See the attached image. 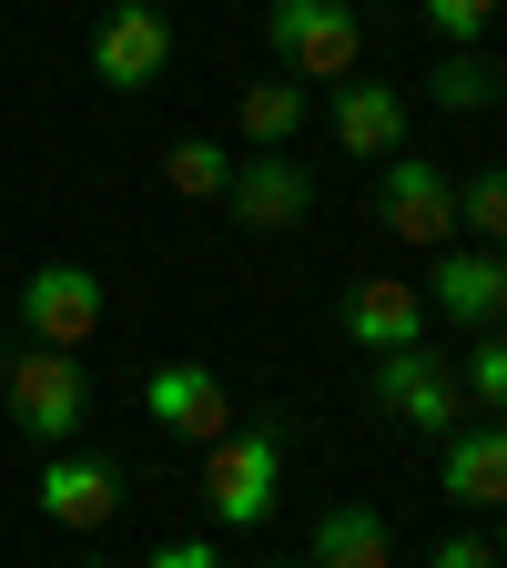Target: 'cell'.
Instances as JSON below:
<instances>
[{"instance_id": "8", "label": "cell", "mask_w": 507, "mask_h": 568, "mask_svg": "<svg viewBox=\"0 0 507 568\" xmlns=\"http://www.w3.org/2000/svg\"><path fill=\"white\" fill-rule=\"evenodd\" d=\"M426 315L437 325H477V335H497L507 325V264L487 254V244H447L437 264H426Z\"/></svg>"}, {"instance_id": "14", "label": "cell", "mask_w": 507, "mask_h": 568, "mask_svg": "<svg viewBox=\"0 0 507 568\" xmlns=\"http://www.w3.org/2000/svg\"><path fill=\"white\" fill-rule=\"evenodd\" d=\"M335 142H345L355 163L406 153V92L396 82H335Z\"/></svg>"}, {"instance_id": "26", "label": "cell", "mask_w": 507, "mask_h": 568, "mask_svg": "<svg viewBox=\"0 0 507 568\" xmlns=\"http://www.w3.org/2000/svg\"><path fill=\"white\" fill-rule=\"evenodd\" d=\"M497 568H507V528H497Z\"/></svg>"}, {"instance_id": "7", "label": "cell", "mask_w": 507, "mask_h": 568, "mask_svg": "<svg viewBox=\"0 0 507 568\" xmlns=\"http://www.w3.org/2000/svg\"><path fill=\"white\" fill-rule=\"evenodd\" d=\"M21 325H31V345H51V355H82V345L102 335V274H92V264H41V274L21 284Z\"/></svg>"}, {"instance_id": "6", "label": "cell", "mask_w": 507, "mask_h": 568, "mask_svg": "<svg viewBox=\"0 0 507 568\" xmlns=\"http://www.w3.org/2000/svg\"><path fill=\"white\" fill-rule=\"evenodd\" d=\"M173 71V21L153 11V0H112L102 31H92V82L102 92H142Z\"/></svg>"}, {"instance_id": "22", "label": "cell", "mask_w": 507, "mask_h": 568, "mask_svg": "<svg viewBox=\"0 0 507 568\" xmlns=\"http://www.w3.org/2000/svg\"><path fill=\"white\" fill-rule=\"evenodd\" d=\"M142 568H224V548H213V538H173V548H153Z\"/></svg>"}, {"instance_id": "10", "label": "cell", "mask_w": 507, "mask_h": 568, "mask_svg": "<svg viewBox=\"0 0 507 568\" xmlns=\"http://www.w3.org/2000/svg\"><path fill=\"white\" fill-rule=\"evenodd\" d=\"M142 416H153L163 437H183V447L234 437V396H224L213 366H153V376H142Z\"/></svg>"}, {"instance_id": "1", "label": "cell", "mask_w": 507, "mask_h": 568, "mask_svg": "<svg viewBox=\"0 0 507 568\" xmlns=\"http://www.w3.org/2000/svg\"><path fill=\"white\" fill-rule=\"evenodd\" d=\"M284 487V426L274 416H234V437L203 447V508L213 528H264Z\"/></svg>"}, {"instance_id": "21", "label": "cell", "mask_w": 507, "mask_h": 568, "mask_svg": "<svg viewBox=\"0 0 507 568\" xmlns=\"http://www.w3.org/2000/svg\"><path fill=\"white\" fill-rule=\"evenodd\" d=\"M416 11H426V31H437L447 51H477V31L497 21V0H416Z\"/></svg>"}, {"instance_id": "11", "label": "cell", "mask_w": 507, "mask_h": 568, "mask_svg": "<svg viewBox=\"0 0 507 568\" xmlns=\"http://www.w3.org/2000/svg\"><path fill=\"white\" fill-rule=\"evenodd\" d=\"M426 295L396 274H366V284H345V305H335V335L345 345H366V355H396V345H426Z\"/></svg>"}, {"instance_id": "15", "label": "cell", "mask_w": 507, "mask_h": 568, "mask_svg": "<svg viewBox=\"0 0 507 568\" xmlns=\"http://www.w3.org/2000/svg\"><path fill=\"white\" fill-rule=\"evenodd\" d=\"M305 558H315V568H386V558H396V538H386V518H376V508H325Z\"/></svg>"}, {"instance_id": "16", "label": "cell", "mask_w": 507, "mask_h": 568, "mask_svg": "<svg viewBox=\"0 0 507 568\" xmlns=\"http://www.w3.org/2000/svg\"><path fill=\"white\" fill-rule=\"evenodd\" d=\"M234 122H244V142H254V153H284V142L305 132V82H295V71H274V82H254V92L234 102Z\"/></svg>"}, {"instance_id": "25", "label": "cell", "mask_w": 507, "mask_h": 568, "mask_svg": "<svg viewBox=\"0 0 507 568\" xmlns=\"http://www.w3.org/2000/svg\"><path fill=\"white\" fill-rule=\"evenodd\" d=\"M274 568H315V558H274Z\"/></svg>"}, {"instance_id": "17", "label": "cell", "mask_w": 507, "mask_h": 568, "mask_svg": "<svg viewBox=\"0 0 507 568\" xmlns=\"http://www.w3.org/2000/svg\"><path fill=\"white\" fill-rule=\"evenodd\" d=\"M426 102L437 112H497V61H477V51H437V71H426Z\"/></svg>"}, {"instance_id": "18", "label": "cell", "mask_w": 507, "mask_h": 568, "mask_svg": "<svg viewBox=\"0 0 507 568\" xmlns=\"http://www.w3.org/2000/svg\"><path fill=\"white\" fill-rule=\"evenodd\" d=\"M457 234H477L487 254L507 244V163H487V173L457 183Z\"/></svg>"}, {"instance_id": "9", "label": "cell", "mask_w": 507, "mask_h": 568, "mask_svg": "<svg viewBox=\"0 0 507 568\" xmlns=\"http://www.w3.org/2000/svg\"><path fill=\"white\" fill-rule=\"evenodd\" d=\"M31 508H41L51 528H112V508H122V467L92 457V447H51L41 477H31Z\"/></svg>"}, {"instance_id": "4", "label": "cell", "mask_w": 507, "mask_h": 568, "mask_svg": "<svg viewBox=\"0 0 507 568\" xmlns=\"http://www.w3.org/2000/svg\"><path fill=\"white\" fill-rule=\"evenodd\" d=\"M264 41L295 82H345L366 51V21H355V0H264Z\"/></svg>"}, {"instance_id": "27", "label": "cell", "mask_w": 507, "mask_h": 568, "mask_svg": "<svg viewBox=\"0 0 507 568\" xmlns=\"http://www.w3.org/2000/svg\"><path fill=\"white\" fill-rule=\"evenodd\" d=\"M92 568H112V558H92Z\"/></svg>"}, {"instance_id": "13", "label": "cell", "mask_w": 507, "mask_h": 568, "mask_svg": "<svg viewBox=\"0 0 507 568\" xmlns=\"http://www.w3.org/2000/svg\"><path fill=\"white\" fill-rule=\"evenodd\" d=\"M437 487L457 508H507V416H467L457 437H437Z\"/></svg>"}, {"instance_id": "2", "label": "cell", "mask_w": 507, "mask_h": 568, "mask_svg": "<svg viewBox=\"0 0 507 568\" xmlns=\"http://www.w3.org/2000/svg\"><path fill=\"white\" fill-rule=\"evenodd\" d=\"M366 406H386L396 426H416V437H457V426H467L457 355H437V345H396V355H376Z\"/></svg>"}, {"instance_id": "23", "label": "cell", "mask_w": 507, "mask_h": 568, "mask_svg": "<svg viewBox=\"0 0 507 568\" xmlns=\"http://www.w3.org/2000/svg\"><path fill=\"white\" fill-rule=\"evenodd\" d=\"M426 568H497V548H487V538H437V548H426Z\"/></svg>"}, {"instance_id": "5", "label": "cell", "mask_w": 507, "mask_h": 568, "mask_svg": "<svg viewBox=\"0 0 507 568\" xmlns=\"http://www.w3.org/2000/svg\"><path fill=\"white\" fill-rule=\"evenodd\" d=\"M0 396H11V426H21L31 447H71V437H82V416H92L82 355H51V345L11 355V376H0Z\"/></svg>"}, {"instance_id": "28", "label": "cell", "mask_w": 507, "mask_h": 568, "mask_svg": "<svg viewBox=\"0 0 507 568\" xmlns=\"http://www.w3.org/2000/svg\"><path fill=\"white\" fill-rule=\"evenodd\" d=\"M497 264H507V254H497Z\"/></svg>"}, {"instance_id": "12", "label": "cell", "mask_w": 507, "mask_h": 568, "mask_svg": "<svg viewBox=\"0 0 507 568\" xmlns=\"http://www.w3.org/2000/svg\"><path fill=\"white\" fill-rule=\"evenodd\" d=\"M224 203H234L244 234H284V224H305V213H315V173L295 153H254V163H234Z\"/></svg>"}, {"instance_id": "24", "label": "cell", "mask_w": 507, "mask_h": 568, "mask_svg": "<svg viewBox=\"0 0 507 568\" xmlns=\"http://www.w3.org/2000/svg\"><path fill=\"white\" fill-rule=\"evenodd\" d=\"M497 112H507V61H497Z\"/></svg>"}, {"instance_id": "3", "label": "cell", "mask_w": 507, "mask_h": 568, "mask_svg": "<svg viewBox=\"0 0 507 568\" xmlns=\"http://www.w3.org/2000/svg\"><path fill=\"white\" fill-rule=\"evenodd\" d=\"M376 224H386V244L447 254L457 244V173L426 163V153H386L376 163Z\"/></svg>"}, {"instance_id": "20", "label": "cell", "mask_w": 507, "mask_h": 568, "mask_svg": "<svg viewBox=\"0 0 507 568\" xmlns=\"http://www.w3.org/2000/svg\"><path fill=\"white\" fill-rule=\"evenodd\" d=\"M457 386H467V406H507V325L467 345V366H457Z\"/></svg>"}, {"instance_id": "19", "label": "cell", "mask_w": 507, "mask_h": 568, "mask_svg": "<svg viewBox=\"0 0 507 568\" xmlns=\"http://www.w3.org/2000/svg\"><path fill=\"white\" fill-rule=\"evenodd\" d=\"M163 183H173V193H193V203H213V193L234 183V163H224V142H203V132H183L173 153H163Z\"/></svg>"}]
</instances>
